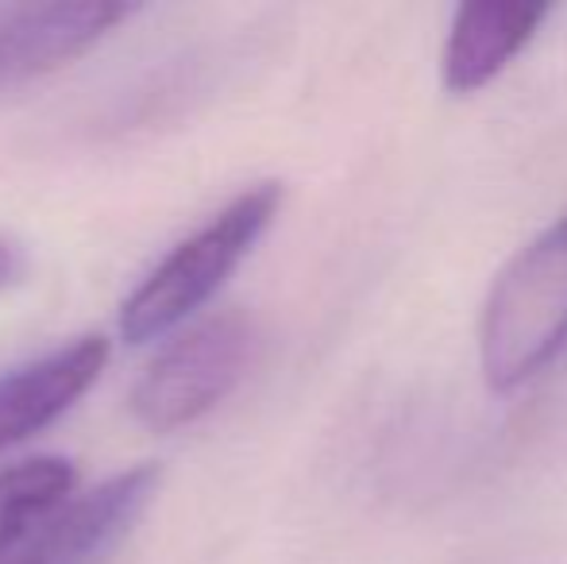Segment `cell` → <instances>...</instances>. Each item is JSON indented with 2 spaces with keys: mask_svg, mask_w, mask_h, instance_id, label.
<instances>
[{
  "mask_svg": "<svg viewBox=\"0 0 567 564\" xmlns=\"http://www.w3.org/2000/svg\"><path fill=\"white\" fill-rule=\"evenodd\" d=\"M567 352V213L494 275L478 314V368L494 391L525 387Z\"/></svg>",
  "mask_w": 567,
  "mask_h": 564,
  "instance_id": "1",
  "label": "cell"
},
{
  "mask_svg": "<svg viewBox=\"0 0 567 564\" xmlns=\"http://www.w3.org/2000/svg\"><path fill=\"white\" fill-rule=\"evenodd\" d=\"M282 205V182H255L213 213L194 236L174 244L120 306V337L151 345L194 321L217 290L251 256Z\"/></svg>",
  "mask_w": 567,
  "mask_h": 564,
  "instance_id": "2",
  "label": "cell"
},
{
  "mask_svg": "<svg viewBox=\"0 0 567 564\" xmlns=\"http://www.w3.org/2000/svg\"><path fill=\"white\" fill-rule=\"evenodd\" d=\"M251 352L255 329L236 309L186 325L135 379L127 399L135 422L155 433H174L182 425L202 422L236 391V383L251 368Z\"/></svg>",
  "mask_w": 567,
  "mask_h": 564,
  "instance_id": "3",
  "label": "cell"
},
{
  "mask_svg": "<svg viewBox=\"0 0 567 564\" xmlns=\"http://www.w3.org/2000/svg\"><path fill=\"white\" fill-rule=\"evenodd\" d=\"M163 468L140 464L109 475L93 491L70 495L66 506L23 545L12 564H105L158 495Z\"/></svg>",
  "mask_w": 567,
  "mask_h": 564,
  "instance_id": "4",
  "label": "cell"
},
{
  "mask_svg": "<svg viewBox=\"0 0 567 564\" xmlns=\"http://www.w3.org/2000/svg\"><path fill=\"white\" fill-rule=\"evenodd\" d=\"M132 16V4H113V0L4 4L0 8V90L70 66Z\"/></svg>",
  "mask_w": 567,
  "mask_h": 564,
  "instance_id": "5",
  "label": "cell"
},
{
  "mask_svg": "<svg viewBox=\"0 0 567 564\" xmlns=\"http://www.w3.org/2000/svg\"><path fill=\"white\" fill-rule=\"evenodd\" d=\"M109 356L113 345L101 332H85L70 345L0 371V452L59 422L97 383Z\"/></svg>",
  "mask_w": 567,
  "mask_h": 564,
  "instance_id": "6",
  "label": "cell"
},
{
  "mask_svg": "<svg viewBox=\"0 0 567 564\" xmlns=\"http://www.w3.org/2000/svg\"><path fill=\"white\" fill-rule=\"evenodd\" d=\"M545 4L525 0H471L460 4L441 47V82L449 93L483 90L525 51L545 23Z\"/></svg>",
  "mask_w": 567,
  "mask_h": 564,
  "instance_id": "7",
  "label": "cell"
},
{
  "mask_svg": "<svg viewBox=\"0 0 567 564\" xmlns=\"http://www.w3.org/2000/svg\"><path fill=\"white\" fill-rule=\"evenodd\" d=\"M78 472L66 457H35L0 472V564H12L23 545L66 506Z\"/></svg>",
  "mask_w": 567,
  "mask_h": 564,
  "instance_id": "8",
  "label": "cell"
},
{
  "mask_svg": "<svg viewBox=\"0 0 567 564\" xmlns=\"http://www.w3.org/2000/svg\"><path fill=\"white\" fill-rule=\"evenodd\" d=\"M28 275V252L16 236H0V290L16 286Z\"/></svg>",
  "mask_w": 567,
  "mask_h": 564,
  "instance_id": "9",
  "label": "cell"
}]
</instances>
